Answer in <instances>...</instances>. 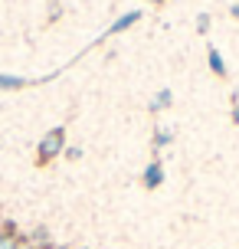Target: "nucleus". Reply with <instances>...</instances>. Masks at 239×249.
<instances>
[{
	"label": "nucleus",
	"mask_w": 239,
	"mask_h": 249,
	"mask_svg": "<svg viewBox=\"0 0 239 249\" xmlns=\"http://www.w3.org/2000/svg\"><path fill=\"white\" fill-rule=\"evenodd\" d=\"M164 180V174H161V167H157V164H151V167H148V171H144V184L148 187H157Z\"/></svg>",
	"instance_id": "nucleus-2"
},
{
	"label": "nucleus",
	"mask_w": 239,
	"mask_h": 249,
	"mask_svg": "<svg viewBox=\"0 0 239 249\" xmlns=\"http://www.w3.org/2000/svg\"><path fill=\"white\" fill-rule=\"evenodd\" d=\"M233 13H236V17H239V7H233Z\"/></svg>",
	"instance_id": "nucleus-5"
},
{
	"label": "nucleus",
	"mask_w": 239,
	"mask_h": 249,
	"mask_svg": "<svg viewBox=\"0 0 239 249\" xmlns=\"http://www.w3.org/2000/svg\"><path fill=\"white\" fill-rule=\"evenodd\" d=\"M233 118H236V122H239V112H233Z\"/></svg>",
	"instance_id": "nucleus-6"
},
{
	"label": "nucleus",
	"mask_w": 239,
	"mask_h": 249,
	"mask_svg": "<svg viewBox=\"0 0 239 249\" xmlns=\"http://www.w3.org/2000/svg\"><path fill=\"white\" fill-rule=\"evenodd\" d=\"M0 249H20V239L7 230V233H0Z\"/></svg>",
	"instance_id": "nucleus-3"
},
{
	"label": "nucleus",
	"mask_w": 239,
	"mask_h": 249,
	"mask_svg": "<svg viewBox=\"0 0 239 249\" xmlns=\"http://www.w3.org/2000/svg\"><path fill=\"white\" fill-rule=\"evenodd\" d=\"M210 66H213V72H216V75L226 72V66H223V59H220V53H210Z\"/></svg>",
	"instance_id": "nucleus-4"
},
{
	"label": "nucleus",
	"mask_w": 239,
	"mask_h": 249,
	"mask_svg": "<svg viewBox=\"0 0 239 249\" xmlns=\"http://www.w3.org/2000/svg\"><path fill=\"white\" fill-rule=\"evenodd\" d=\"M63 141H66V131L63 128H52L50 135L43 138V144H39V164H50L59 151H63Z\"/></svg>",
	"instance_id": "nucleus-1"
},
{
	"label": "nucleus",
	"mask_w": 239,
	"mask_h": 249,
	"mask_svg": "<svg viewBox=\"0 0 239 249\" xmlns=\"http://www.w3.org/2000/svg\"><path fill=\"white\" fill-rule=\"evenodd\" d=\"M56 249H63V246H56Z\"/></svg>",
	"instance_id": "nucleus-7"
}]
</instances>
